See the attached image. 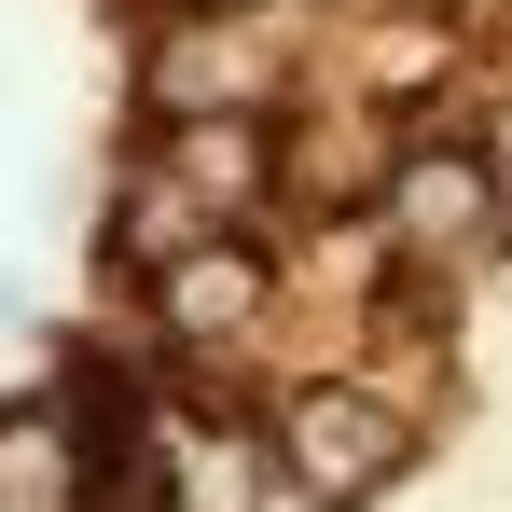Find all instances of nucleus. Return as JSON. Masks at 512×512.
Masks as SVG:
<instances>
[{
    "label": "nucleus",
    "mask_w": 512,
    "mask_h": 512,
    "mask_svg": "<svg viewBox=\"0 0 512 512\" xmlns=\"http://www.w3.org/2000/svg\"><path fill=\"white\" fill-rule=\"evenodd\" d=\"M374 222L416 263H457V250H485L512 222V167L485 139H416V153H388V180H374Z\"/></svg>",
    "instance_id": "7ed1b4c3"
},
{
    "label": "nucleus",
    "mask_w": 512,
    "mask_h": 512,
    "mask_svg": "<svg viewBox=\"0 0 512 512\" xmlns=\"http://www.w3.org/2000/svg\"><path fill=\"white\" fill-rule=\"evenodd\" d=\"M263 429H277V457H291V471H305L333 512H346V499H374V485L416 457V416H402L388 388H360V374H305V388H291Z\"/></svg>",
    "instance_id": "f03ea898"
},
{
    "label": "nucleus",
    "mask_w": 512,
    "mask_h": 512,
    "mask_svg": "<svg viewBox=\"0 0 512 512\" xmlns=\"http://www.w3.org/2000/svg\"><path fill=\"white\" fill-rule=\"evenodd\" d=\"M139 84H153V125H180V111H277L263 0H167L153 42H139Z\"/></svg>",
    "instance_id": "f257e3e1"
},
{
    "label": "nucleus",
    "mask_w": 512,
    "mask_h": 512,
    "mask_svg": "<svg viewBox=\"0 0 512 512\" xmlns=\"http://www.w3.org/2000/svg\"><path fill=\"white\" fill-rule=\"evenodd\" d=\"M263 305H277V263L236 250V236H194L180 263H153V319H167V346H250L263 333Z\"/></svg>",
    "instance_id": "20e7f679"
},
{
    "label": "nucleus",
    "mask_w": 512,
    "mask_h": 512,
    "mask_svg": "<svg viewBox=\"0 0 512 512\" xmlns=\"http://www.w3.org/2000/svg\"><path fill=\"white\" fill-rule=\"evenodd\" d=\"M429 14H443V28H471V14H499V0H429Z\"/></svg>",
    "instance_id": "423d86ee"
},
{
    "label": "nucleus",
    "mask_w": 512,
    "mask_h": 512,
    "mask_svg": "<svg viewBox=\"0 0 512 512\" xmlns=\"http://www.w3.org/2000/svg\"><path fill=\"white\" fill-rule=\"evenodd\" d=\"M485 153H499V167H512V97H499V125H485Z\"/></svg>",
    "instance_id": "0eeeda50"
},
{
    "label": "nucleus",
    "mask_w": 512,
    "mask_h": 512,
    "mask_svg": "<svg viewBox=\"0 0 512 512\" xmlns=\"http://www.w3.org/2000/svg\"><path fill=\"white\" fill-rule=\"evenodd\" d=\"M153 167L194 208H263L291 180V139H277V111H180V125H153Z\"/></svg>",
    "instance_id": "39448f33"
}]
</instances>
